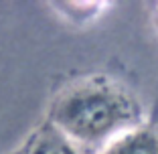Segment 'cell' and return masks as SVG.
<instances>
[{"instance_id":"cell-1","label":"cell","mask_w":158,"mask_h":154,"mask_svg":"<svg viewBox=\"0 0 158 154\" xmlns=\"http://www.w3.org/2000/svg\"><path fill=\"white\" fill-rule=\"evenodd\" d=\"M49 124L79 148L102 150L124 132L142 126V112L130 89L98 75L61 89L49 110Z\"/></svg>"},{"instance_id":"cell-2","label":"cell","mask_w":158,"mask_h":154,"mask_svg":"<svg viewBox=\"0 0 158 154\" xmlns=\"http://www.w3.org/2000/svg\"><path fill=\"white\" fill-rule=\"evenodd\" d=\"M98 154H158V130L150 126H136L114 138Z\"/></svg>"},{"instance_id":"cell-4","label":"cell","mask_w":158,"mask_h":154,"mask_svg":"<svg viewBox=\"0 0 158 154\" xmlns=\"http://www.w3.org/2000/svg\"><path fill=\"white\" fill-rule=\"evenodd\" d=\"M156 20H158V12H156Z\"/></svg>"},{"instance_id":"cell-3","label":"cell","mask_w":158,"mask_h":154,"mask_svg":"<svg viewBox=\"0 0 158 154\" xmlns=\"http://www.w3.org/2000/svg\"><path fill=\"white\" fill-rule=\"evenodd\" d=\"M27 154H83L77 144L63 136L59 130L49 124L41 132L33 136V140L27 146Z\"/></svg>"}]
</instances>
